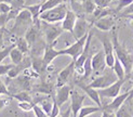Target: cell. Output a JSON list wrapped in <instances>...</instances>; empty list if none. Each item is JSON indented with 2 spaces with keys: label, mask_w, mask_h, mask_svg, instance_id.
<instances>
[{
  "label": "cell",
  "mask_w": 133,
  "mask_h": 117,
  "mask_svg": "<svg viewBox=\"0 0 133 117\" xmlns=\"http://www.w3.org/2000/svg\"><path fill=\"white\" fill-rule=\"evenodd\" d=\"M53 104H54V101H49V100H43L39 105H40L41 107H42V109L44 110V112L48 114V115H50L51 114V112H52V108H53Z\"/></svg>",
  "instance_id": "obj_30"
},
{
  "label": "cell",
  "mask_w": 133,
  "mask_h": 117,
  "mask_svg": "<svg viewBox=\"0 0 133 117\" xmlns=\"http://www.w3.org/2000/svg\"><path fill=\"white\" fill-rule=\"evenodd\" d=\"M130 75H132V77H133V68H132V70H131V74Z\"/></svg>",
  "instance_id": "obj_49"
},
{
  "label": "cell",
  "mask_w": 133,
  "mask_h": 117,
  "mask_svg": "<svg viewBox=\"0 0 133 117\" xmlns=\"http://www.w3.org/2000/svg\"><path fill=\"white\" fill-rule=\"evenodd\" d=\"M41 30L44 35V40L46 41V44H54L57 38L64 31L62 24L57 25L56 23H48L43 21H41Z\"/></svg>",
  "instance_id": "obj_5"
},
{
  "label": "cell",
  "mask_w": 133,
  "mask_h": 117,
  "mask_svg": "<svg viewBox=\"0 0 133 117\" xmlns=\"http://www.w3.org/2000/svg\"><path fill=\"white\" fill-rule=\"evenodd\" d=\"M78 86L84 91L85 94H87L90 98V99L96 104L97 106L103 107V104L101 102V96H99V93H98V90L97 89L92 88V87L88 86V84H87V86H84V84H82L81 82H78Z\"/></svg>",
  "instance_id": "obj_17"
},
{
  "label": "cell",
  "mask_w": 133,
  "mask_h": 117,
  "mask_svg": "<svg viewBox=\"0 0 133 117\" xmlns=\"http://www.w3.org/2000/svg\"><path fill=\"white\" fill-rule=\"evenodd\" d=\"M70 93H71V87L69 84H64L62 87H58L56 89V95H53L52 98L54 99V101L57 103V105L61 107L63 104H65L70 99Z\"/></svg>",
  "instance_id": "obj_13"
},
{
  "label": "cell",
  "mask_w": 133,
  "mask_h": 117,
  "mask_svg": "<svg viewBox=\"0 0 133 117\" xmlns=\"http://www.w3.org/2000/svg\"><path fill=\"white\" fill-rule=\"evenodd\" d=\"M88 36H89V32L87 35H84L83 37L77 39V40L72 44H70L69 47L59 50V53H61V55H69L72 60L76 61L77 58L80 56V54L83 52V49H84L85 42H87Z\"/></svg>",
  "instance_id": "obj_6"
},
{
  "label": "cell",
  "mask_w": 133,
  "mask_h": 117,
  "mask_svg": "<svg viewBox=\"0 0 133 117\" xmlns=\"http://www.w3.org/2000/svg\"><path fill=\"white\" fill-rule=\"evenodd\" d=\"M112 69L116 73L118 79H124V78H127V73H125V69H124V66L122 65V63L120 62V60L116 56V61H115V64L114 66H112Z\"/></svg>",
  "instance_id": "obj_20"
},
{
  "label": "cell",
  "mask_w": 133,
  "mask_h": 117,
  "mask_svg": "<svg viewBox=\"0 0 133 117\" xmlns=\"http://www.w3.org/2000/svg\"><path fill=\"white\" fill-rule=\"evenodd\" d=\"M59 55H61L59 50L54 49V44H46V47L44 49V52H43V55H42L43 63L46 66V68H48L49 65Z\"/></svg>",
  "instance_id": "obj_16"
},
{
  "label": "cell",
  "mask_w": 133,
  "mask_h": 117,
  "mask_svg": "<svg viewBox=\"0 0 133 117\" xmlns=\"http://www.w3.org/2000/svg\"><path fill=\"white\" fill-rule=\"evenodd\" d=\"M12 99H15L17 100L18 102H22V101H32V98L31 95L27 92V91H18V92H15V93H12Z\"/></svg>",
  "instance_id": "obj_26"
},
{
  "label": "cell",
  "mask_w": 133,
  "mask_h": 117,
  "mask_svg": "<svg viewBox=\"0 0 133 117\" xmlns=\"http://www.w3.org/2000/svg\"><path fill=\"white\" fill-rule=\"evenodd\" d=\"M116 116H117V117H132V115H131V113H130V110L128 109L127 101H125L123 105L116 112Z\"/></svg>",
  "instance_id": "obj_29"
},
{
  "label": "cell",
  "mask_w": 133,
  "mask_h": 117,
  "mask_svg": "<svg viewBox=\"0 0 133 117\" xmlns=\"http://www.w3.org/2000/svg\"><path fill=\"white\" fill-rule=\"evenodd\" d=\"M70 115H71V107L69 106L64 113L61 114V116H59V117H70Z\"/></svg>",
  "instance_id": "obj_42"
},
{
  "label": "cell",
  "mask_w": 133,
  "mask_h": 117,
  "mask_svg": "<svg viewBox=\"0 0 133 117\" xmlns=\"http://www.w3.org/2000/svg\"><path fill=\"white\" fill-rule=\"evenodd\" d=\"M127 80V78L124 79H118L116 82H114L112 84H110L109 87L104 88V89H98V93L101 98H110V99H114L118 94H120V90L121 87L123 86V83Z\"/></svg>",
  "instance_id": "obj_7"
},
{
  "label": "cell",
  "mask_w": 133,
  "mask_h": 117,
  "mask_svg": "<svg viewBox=\"0 0 133 117\" xmlns=\"http://www.w3.org/2000/svg\"><path fill=\"white\" fill-rule=\"evenodd\" d=\"M11 6H12V9L21 11L25 8V0H12Z\"/></svg>",
  "instance_id": "obj_34"
},
{
  "label": "cell",
  "mask_w": 133,
  "mask_h": 117,
  "mask_svg": "<svg viewBox=\"0 0 133 117\" xmlns=\"http://www.w3.org/2000/svg\"><path fill=\"white\" fill-rule=\"evenodd\" d=\"M74 73H75V61L71 60V62L67 65V66H65L58 73L55 87L58 88V87H62V86H64V84H66L70 80V78L72 77Z\"/></svg>",
  "instance_id": "obj_8"
},
{
  "label": "cell",
  "mask_w": 133,
  "mask_h": 117,
  "mask_svg": "<svg viewBox=\"0 0 133 117\" xmlns=\"http://www.w3.org/2000/svg\"><path fill=\"white\" fill-rule=\"evenodd\" d=\"M14 66V64H0V76L2 75H8V73Z\"/></svg>",
  "instance_id": "obj_35"
},
{
  "label": "cell",
  "mask_w": 133,
  "mask_h": 117,
  "mask_svg": "<svg viewBox=\"0 0 133 117\" xmlns=\"http://www.w3.org/2000/svg\"><path fill=\"white\" fill-rule=\"evenodd\" d=\"M35 104L36 103L34 101H22L17 103V106L24 112H29V110H32Z\"/></svg>",
  "instance_id": "obj_28"
},
{
  "label": "cell",
  "mask_w": 133,
  "mask_h": 117,
  "mask_svg": "<svg viewBox=\"0 0 133 117\" xmlns=\"http://www.w3.org/2000/svg\"><path fill=\"white\" fill-rule=\"evenodd\" d=\"M9 104V100L4 99V98H0V110L3 109V107H5Z\"/></svg>",
  "instance_id": "obj_41"
},
{
  "label": "cell",
  "mask_w": 133,
  "mask_h": 117,
  "mask_svg": "<svg viewBox=\"0 0 133 117\" xmlns=\"http://www.w3.org/2000/svg\"><path fill=\"white\" fill-rule=\"evenodd\" d=\"M78 15L72 10H68L66 13V16L64 17V20L62 21V27L64 29V31H69L70 34H72L74 31V27L76 25Z\"/></svg>",
  "instance_id": "obj_15"
},
{
  "label": "cell",
  "mask_w": 133,
  "mask_h": 117,
  "mask_svg": "<svg viewBox=\"0 0 133 117\" xmlns=\"http://www.w3.org/2000/svg\"><path fill=\"white\" fill-rule=\"evenodd\" d=\"M98 8H107L111 0H93Z\"/></svg>",
  "instance_id": "obj_40"
},
{
  "label": "cell",
  "mask_w": 133,
  "mask_h": 117,
  "mask_svg": "<svg viewBox=\"0 0 133 117\" xmlns=\"http://www.w3.org/2000/svg\"><path fill=\"white\" fill-rule=\"evenodd\" d=\"M117 80H118V77L114 72V69L110 68V67H107L102 73V75H99L96 78H94L88 86L98 90V89H104V88L109 87L110 84L116 82Z\"/></svg>",
  "instance_id": "obj_3"
},
{
  "label": "cell",
  "mask_w": 133,
  "mask_h": 117,
  "mask_svg": "<svg viewBox=\"0 0 133 117\" xmlns=\"http://www.w3.org/2000/svg\"><path fill=\"white\" fill-rule=\"evenodd\" d=\"M8 24V14L0 13V29H4V26Z\"/></svg>",
  "instance_id": "obj_39"
},
{
  "label": "cell",
  "mask_w": 133,
  "mask_h": 117,
  "mask_svg": "<svg viewBox=\"0 0 133 117\" xmlns=\"http://www.w3.org/2000/svg\"><path fill=\"white\" fill-rule=\"evenodd\" d=\"M93 26L101 31H109L115 26V17L112 15L103 16L93 22Z\"/></svg>",
  "instance_id": "obj_14"
},
{
  "label": "cell",
  "mask_w": 133,
  "mask_h": 117,
  "mask_svg": "<svg viewBox=\"0 0 133 117\" xmlns=\"http://www.w3.org/2000/svg\"><path fill=\"white\" fill-rule=\"evenodd\" d=\"M25 8L27 9L32 15L34 22H37L40 20V14H41V4H31V5H25Z\"/></svg>",
  "instance_id": "obj_24"
},
{
  "label": "cell",
  "mask_w": 133,
  "mask_h": 117,
  "mask_svg": "<svg viewBox=\"0 0 133 117\" xmlns=\"http://www.w3.org/2000/svg\"><path fill=\"white\" fill-rule=\"evenodd\" d=\"M85 99V95L79 93L76 90H71L70 93V107L72 117H77L79 114V110L83 106V102Z\"/></svg>",
  "instance_id": "obj_11"
},
{
  "label": "cell",
  "mask_w": 133,
  "mask_h": 117,
  "mask_svg": "<svg viewBox=\"0 0 133 117\" xmlns=\"http://www.w3.org/2000/svg\"><path fill=\"white\" fill-rule=\"evenodd\" d=\"M129 94H130V91L118 94L116 98H114V100H112L109 104L103 106V110H106V112H109V113H116L117 110L124 104V102L128 100Z\"/></svg>",
  "instance_id": "obj_12"
},
{
  "label": "cell",
  "mask_w": 133,
  "mask_h": 117,
  "mask_svg": "<svg viewBox=\"0 0 133 117\" xmlns=\"http://www.w3.org/2000/svg\"><path fill=\"white\" fill-rule=\"evenodd\" d=\"M68 9L66 3H62L55 8H52L50 10H46L40 14V20L43 22L48 23H59L62 22L64 17L66 16Z\"/></svg>",
  "instance_id": "obj_4"
},
{
  "label": "cell",
  "mask_w": 133,
  "mask_h": 117,
  "mask_svg": "<svg viewBox=\"0 0 133 117\" xmlns=\"http://www.w3.org/2000/svg\"><path fill=\"white\" fill-rule=\"evenodd\" d=\"M0 2H6V3H10L12 2V0H0Z\"/></svg>",
  "instance_id": "obj_47"
},
{
  "label": "cell",
  "mask_w": 133,
  "mask_h": 117,
  "mask_svg": "<svg viewBox=\"0 0 133 117\" xmlns=\"http://www.w3.org/2000/svg\"><path fill=\"white\" fill-rule=\"evenodd\" d=\"M14 21H15V23L13 25L11 31L14 35H17L18 37L25 35L26 30L34 24V18H32L31 13L26 8L21 10V12L18 13L17 17L14 20Z\"/></svg>",
  "instance_id": "obj_2"
},
{
  "label": "cell",
  "mask_w": 133,
  "mask_h": 117,
  "mask_svg": "<svg viewBox=\"0 0 133 117\" xmlns=\"http://www.w3.org/2000/svg\"><path fill=\"white\" fill-rule=\"evenodd\" d=\"M133 0H118V4H117V8L115 9L116 13L117 12H121L123 9H125L129 4H131V2Z\"/></svg>",
  "instance_id": "obj_32"
},
{
  "label": "cell",
  "mask_w": 133,
  "mask_h": 117,
  "mask_svg": "<svg viewBox=\"0 0 133 117\" xmlns=\"http://www.w3.org/2000/svg\"><path fill=\"white\" fill-rule=\"evenodd\" d=\"M15 46H16V48L21 50L24 54H27L30 51V46H29L28 41L26 40V38L24 36H19V37L16 38Z\"/></svg>",
  "instance_id": "obj_21"
},
{
  "label": "cell",
  "mask_w": 133,
  "mask_h": 117,
  "mask_svg": "<svg viewBox=\"0 0 133 117\" xmlns=\"http://www.w3.org/2000/svg\"><path fill=\"white\" fill-rule=\"evenodd\" d=\"M129 14H133V1L131 2V4H129L127 8L123 9V10L120 12L119 16H120V17H125V16L129 15Z\"/></svg>",
  "instance_id": "obj_36"
},
{
  "label": "cell",
  "mask_w": 133,
  "mask_h": 117,
  "mask_svg": "<svg viewBox=\"0 0 133 117\" xmlns=\"http://www.w3.org/2000/svg\"><path fill=\"white\" fill-rule=\"evenodd\" d=\"M32 110H34V113H35V116H36V117H49V115L44 112V110L42 109V107L39 105V104H35V105H34V108H32Z\"/></svg>",
  "instance_id": "obj_33"
},
{
  "label": "cell",
  "mask_w": 133,
  "mask_h": 117,
  "mask_svg": "<svg viewBox=\"0 0 133 117\" xmlns=\"http://www.w3.org/2000/svg\"><path fill=\"white\" fill-rule=\"evenodd\" d=\"M9 56H10V58H11V62H12L13 64L16 65V64L21 63V62L23 61V58L25 57V54H24L19 49H17L16 46H15V47L11 50Z\"/></svg>",
  "instance_id": "obj_23"
},
{
  "label": "cell",
  "mask_w": 133,
  "mask_h": 117,
  "mask_svg": "<svg viewBox=\"0 0 133 117\" xmlns=\"http://www.w3.org/2000/svg\"><path fill=\"white\" fill-rule=\"evenodd\" d=\"M12 6L10 3H6V2H0V13H5V14H8V13L11 11Z\"/></svg>",
  "instance_id": "obj_38"
},
{
  "label": "cell",
  "mask_w": 133,
  "mask_h": 117,
  "mask_svg": "<svg viewBox=\"0 0 133 117\" xmlns=\"http://www.w3.org/2000/svg\"><path fill=\"white\" fill-rule=\"evenodd\" d=\"M107 114H108V112H106V110H103L101 117H107Z\"/></svg>",
  "instance_id": "obj_46"
},
{
  "label": "cell",
  "mask_w": 133,
  "mask_h": 117,
  "mask_svg": "<svg viewBox=\"0 0 133 117\" xmlns=\"http://www.w3.org/2000/svg\"><path fill=\"white\" fill-rule=\"evenodd\" d=\"M125 18H129V20H132V21H133V14H129V15H127V16H125Z\"/></svg>",
  "instance_id": "obj_48"
},
{
  "label": "cell",
  "mask_w": 133,
  "mask_h": 117,
  "mask_svg": "<svg viewBox=\"0 0 133 117\" xmlns=\"http://www.w3.org/2000/svg\"><path fill=\"white\" fill-rule=\"evenodd\" d=\"M92 67L93 73L95 74H101L106 69L107 65H106V55L104 50H99L92 55Z\"/></svg>",
  "instance_id": "obj_10"
},
{
  "label": "cell",
  "mask_w": 133,
  "mask_h": 117,
  "mask_svg": "<svg viewBox=\"0 0 133 117\" xmlns=\"http://www.w3.org/2000/svg\"><path fill=\"white\" fill-rule=\"evenodd\" d=\"M35 91L39 93H44V94H49L53 96V92H54V84L50 83V82H41L39 83L38 86H36L34 88Z\"/></svg>",
  "instance_id": "obj_19"
},
{
  "label": "cell",
  "mask_w": 133,
  "mask_h": 117,
  "mask_svg": "<svg viewBox=\"0 0 133 117\" xmlns=\"http://www.w3.org/2000/svg\"><path fill=\"white\" fill-rule=\"evenodd\" d=\"M0 94H3V95H8L9 98H11L12 96V93L9 91V89L6 88V86H5V83L0 79Z\"/></svg>",
  "instance_id": "obj_37"
},
{
  "label": "cell",
  "mask_w": 133,
  "mask_h": 117,
  "mask_svg": "<svg viewBox=\"0 0 133 117\" xmlns=\"http://www.w3.org/2000/svg\"><path fill=\"white\" fill-rule=\"evenodd\" d=\"M97 8L93 0H83V10L87 14H93V12Z\"/></svg>",
  "instance_id": "obj_27"
},
{
  "label": "cell",
  "mask_w": 133,
  "mask_h": 117,
  "mask_svg": "<svg viewBox=\"0 0 133 117\" xmlns=\"http://www.w3.org/2000/svg\"><path fill=\"white\" fill-rule=\"evenodd\" d=\"M93 26V24H89L88 21L83 16H79L77 18L76 25L74 27V31H72V37L75 38V40L83 37L84 35H87L90 31V28Z\"/></svg>",
  "instance_id": "obj_9"
},
{
  "label": "cell",
  "mask_w": 133,
  "mask_h": 117,
  "mask_svg": "<svg viewBox=\"0 0 133 117\" xmlns=\"http://www.w3.org/2000/svg\"><path fill=\"white\" fill-rule=\"evenodd\" d=\"M15 47V42L14 43H12V44H10V46H8V47H5V48H3L1 51H0V63H1L5 57H8L9 55H10V52H11V50Z\"/></svg>",
  "instance_id": "obj_31"
},
{
  "label": "cell",
  "mask_w": 133,
  "mask_h": 117,
  "mask_svg": "<svg viewBox=\"0 0 133 117\" xmlns=\"http://www.w3.org/2000/svg\"><path fill=\"white\" fill-rule=\"evenodd\" d=\"M111 40H112V44H114L115 54H116V56L119 58V60H120V62L122 63V65L124 66L127 76H129L131 74L132 68H133V54L130 53V52L125 49L120 42H119L118 31H117V29L115 27L112 28Z\"/></svg>",
  "instance_id": "obj_1"
},
{
  "label": "cell",
  "mask_w": 133,
  "mask_h": 117,
  "mask_svg": "<svg viewBox=\"0 0 133 117\" xmlns=\"http://www.w3.org/2000/svg\"><path fill=\"white\" fill-rule=\"evenodd\" d=\"M107 117H117V116H116V113H109V112H108Z\"/></svg>",
  "instance_id": "obj_45"
},
{
  "label": "cell",
  "mask_w": 133,
  "mask_h": 117,
  "mask_svg": "<svg viewBox=\"0 0 133 117\" xmlns=\"http://www.w3.org/2000/svg\"><path fill=\"white\" fill-rule=\"evenodd\" d=\"M67 0H45L43 3H41V13L46 11V10H50L52 8H55V6L65 3Z\"/></svg>",
  "instance_id": "obj_25"
},
{
  "label": "cell",
  "mask_w": 133,
  "mask_h": 117,
  "mask_svg": "<svg viewBox=\"0 0 133 117\" xmlns=\"http://www.w3.org/2000/svg\"><path fill=\"white\" fill-rule=\"evenodd\" d=\"M96 36H97V38L99 39V40H101V42L103 44V50L105 52V55H110L112 53H115L112 40H111V38L108 35H106V34H97Z\"/></svg>",
  "instance_id": "obj_18"
},
{
  "label": "cell",
  "mask_w": 133,
  "mask_h": 117,
  "mask_svg": "<svg viewBox=\"0 0 133 117\" xmlns=\"http://www.w3.org/2000/svg\"><path fill=\"white\" fill-rule=\"evenodd\" d=\"M133 100V87L131 88V90H130V94H129V98H128V100L127 101H132Z\"/></svg>",
  "instance_id": "obj_44"
},
{
  "label": "cell",
  "mask_w": 133,
  "mask_h": 117,
  "mask_svg": "<svg viewBox=\"0 0 133 117\" xmlns=\"http://www.w3.org/2000/svg\"><path fill=\"white\" fill-rule=\"evenodd\" d=\"M97 112H103V107L99 106H82L81 109L79 110V114L77 117H87L91 114H94Z\"/></svg>",
  "instance_id": "obj_22"
},
{
  "label": "cell",
  "mask_w": 133,
  "mask_h": 117,
  "mask_svg": "<svg viewBox=\"0 0 133 117\" xmlns=\"http://www.w3.org/2000/svg\"><path fill=\"white\" fill-rule=\"evenodd\" d=\"M3 43H4V34H3V29H0V48H3Z\"/></svg>",
  "instance_id": "obj_43"
}]
</instances>
